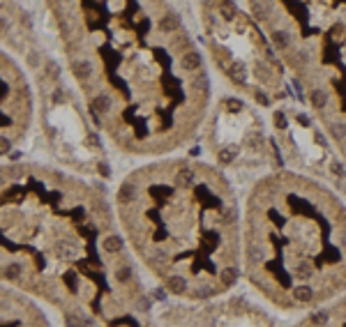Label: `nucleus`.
Returning <instances> with one entry per match:
<instances>
[{"label": "nucleus", "mask_w": 346, "mask_h": 327, "mask_svg": "<svg viewBox=\"0 0 346 327\" xmlns=\"http://www.w3.org/2000/svg\"><path fill=\"white\" fill-rule=\"evenodd\" d=\"M180 67L185 69V72H196L203 67V55L199 51H187L182 58H180Z\"/></svg>", "instance_id": "obj_1"}, {"label": "nucleus", "mask_w": 346, "mask_h": 327, "mask_svg": "<svg viewBox=\"0 0 346 327\" xmlns=\"http://www.w3.org/2000/svg\"><path fill=\"white\" fill-rule=\"evenodd\" d=\"M157 28H160V33H164V35L175 33V30L180 28V16L178 14H173V12L164 14V16L157 21Z\"/></svg>", "instance_id": "obj_2"}, {"label": "nucleus", "mask_w": 346, "mask_h": 327, "mask_svg": "<svg viewBox=\"0 0 346 327\" xmlns=\"http://www.w3.org/2000/svg\"><path fill=\"white\" fill-rule=\"evenodd\" d=\"M136 196H139V191H136V187H134L132 182H122V185L118 187V203L120 205H129V203H134Z\"/></svg>", "instance_id": "obj_3"}, {"label": "nucleus", "mask_w": 346, "mask_h": 327, "mask_svg": "<svg viewBox=\"0 0 346 327\" xmlns=\"http://www.w3.org/2000/svg\"><path fill=\"white\" fill-rule=\"evenodd\" d=\"M93 62L90 60H74L72 62V74L76 76L79 81H88L90 76H93Z\"/></svg>", "instance_id": "obj_4"}, {"label": "nucleus", "mask_w": 346, "mask_h": 327, "mask_svg": "<svg viewBox=\"0 0 346 327\" xmlns=\"http://www.w3.org/2000/svg\"><path fill=\"white\" fill-rule=\"evenodd\" d=\"M227 74H229V79H231L233 83H238V86H242V83L247 81V69H245L242 62H231L229 69H227Z\"/></svg>", "instance_id": "obj_5"}, {"label": "nucleus", "mask_w": 346, "mask_h": 327, "mask_svg": "<svg viewBox=\"0 0 346 327\" xmlns=\"http://www.w3.org/2000/svg\"><path fill=\"white\" fill-rule=\"evenodd\" d=\"M90 106H93V113H102V115H104V113H109V111H111V106H114V99H111L107 93L97 94Z\"/></svg>", "instance_id": "obj_6"}, {"label": "nucleus", "mask_w": 346, "mask_h": 327, "mask_svg": "<svg viewBox=\"0 0 346 327\" xmlns=\"http://www.w3.org/2000/svg\"><path fill=\"white\" fill-rule=\"evenodd\" d=\"M167 288L171 290V293H175V295H182L187 290L185 277H180V274H171V277L167 279Z\"/></svg>", "instance_id": "obj_7"}, {"label": "nucleus", "mask_w": 346, "mask_h": 327, "mask_svg": "<svg viewBox=\"0 0 346 327\" xmlns=\"http://www.w3.org/2000/svg\"><path fill=\"white\" fill-rule=\"evenodd\" d=\"M173 182H175V187L180 189H187L194 185V173L189 171V168H180L178 173H175V178H173Z\"/></svg>", "instance_id": "obj_8"}, {"label": "nucleus", "mask_w": 346, "mask_h": 327, "mask_svg": "<svg viewBox=\"0 0 346 327\" xmlns=\"http://www.w3.org/2000/svg\"><path fill=\"white\" fill-rule=\"evenodd\" d=\"M102 247H104L107 254H118L120 249H122V237L120 235H107L104 242H102Z\"/></svg>", "instance_id": "obj_9"}, {"label": "nucleus", "mask_w": 346, "mask_h": 327, "mask_svg": "<svg viewBox=\"0 0 346 327\" xmlns=\"http://www.w3.org/2000/svg\"><path fill=\"white\" fill-rule=\"evenodd\" d=\"M273 42H275V47H277V48L287 51V48L291 47V35H288L287 30H275V33H273Z\"/></svg>", "instance_id": "obj_10"}, {"label": "nucleus", "mask_w": 346, "mask_h": 327, "mask_svg": "<svg viewBox=\"0 0 346 327\" xmlns=\"http://www.w3.org/2000/svg\"><path fill=\"white\" fill-rule=\"evenodd\" d=\"M309 101H312L314 108H323L328 104V94L323 93V90H319V88H316V90H312V93H309Z\"/></svg>", "instance_id": "obj_11"}, {"label": "nucleus", "mask_w": 346, "mask_h": 327, "mask_svg": "<svg viewBox=\"0 0 346 327\" xmlns=\"http://www.w3.org/2000/svg\"><path fill=\"white\" fill-rule=\"evenodd\" d=\"M220 281H222V286L231 288L233 283L238 281V272H235L233 267H227V270H222V272H220Z\"/></svg>", "instance_id": "obj_12"}, {"label": "nucleus", "mask_w": 346, "mask_h": 327, "mask_svg": "<svg viewBox=\"0 0 346 327\" xmlns=\"http://www.w3.org/2000/svg\"><path fill=\"white\" fill-rule=\"evenodd\" d=\"M293 297H295L298 302H312L314 300L312 286H298L295 290H293Z\"/></svg>", "instance_id": "obj_13"}, {"label": "nucleus", "mask_w": 346, "mask_h": 327, "mask_svg": "<svg viewBox=\"0 0 346 327\" xmlns=\"http://www.w3.org/2000/svg\"><path fill=\"white\" fill-rule=\"evenodd\" d=\"M328 321H330V314H328V311H323V309H321V311H314V314L309 316V323H312V325H316V327H323Z\"/></svg>", "instance_id": "obj_14"}, {"label": "nucleus", "mask_w": 346, "mask_h": 327, "mask_svg": "<svg viewBox=\"0 0 346 327\" xmlns=\"http://www.w3.org/2000/svg\"><path fill=\"white\" fill-rule=\"evenodd\" d=\"M194 88H196L199 93H203V94L208 93V74L206 72H199L196 76H194Z\"/></svg>", "instance_id": "obj_15"}, {"label": "nucleus", "mask_w": 346, "mask_h": 327, "mask_svg": "<svg viewBox=\"0 0 346 327\" xmlns=\"http://www.w3.org/2000/svg\"><path fill=\"white\" fill-rule=\"evenodd\" d=\"M21 270L23 267L19 265V263H9V265L5 267V279H9V281H16L21 277Z\"/></svg>", "instance_id": "obj_16"}, {"label": "nucleus", "mask_w": 346, "mask_h": 327, "mask_svg": "<svg viewBox=\"0 0 346 327\" xmlns=\"http://www.w3.org/2000/svg\"><path fill=\"white\" fill-rule=\"evenodd\" d=\"M233 159H235V150H231V147H222L217 152V161L220 164H231Z\"/></svg>", "instance_id": "obj_17"}, {"label": "nucleus", "mask_w": 346, "mask_h": 327, "mask_svg": "<svg viewBox=\"0 0 346 327\" xmlns=\"http://www.w3.org/2000/svg\"><path fill=\"white\" fill-rule=\"evenodd\" d=\"M249 9L254 12V16H256V19H266L268 9H270V7L263 5V2H252V5H249Z\"/></svg>", "instance_id": "obj_18"}, {"label": "nucleus", "mask_w": 346, "mask_h": 327, "mask_svg": "<svg viewBox=\"0 0 346 327\" xmlns=\"http://www.w3.org/2000/svg\"><path fill=\"white\" fill-rule=\"evenodd\" d=\"M330 132H333V136L337 140H344L346 139V122H335V125H330Z\"/></svg>", "instance_id": "obj_19"}, {"label": "nucleus", "mask_w": 346, "mask_h": 327, "mask_svg": "<svg viewBox=\"0 0 346 327\" xmlns=\"http://www.w3.org/2000/svg\"><path fill=\"white\" fill-rule=\"evenodd\" d=\"M26 62H28V67H33V69H40V65H42L40 53H37V51H28V53H26Z\"/></svg>", "instance_id": "obj_20"}, {"label": "nucleus", "mask_w": 346, "mask_h": 327, "mask_svg": "<svg viewBox=\"0 0 346 327\" xmlns=\"http://www.w3.org/2000/svg\"><path fill=\"white\" fill-rule=\"evenodd\" d=\"M65 325L67 327H83V323H81V318L76 314H72V311H65Z\"/></svg>", "instance_id": "obj_21"}, {"label": "nucleus", "mask_w": 346, "mask_h": 327, "mask_svg": "<svg viewBox=\"0 0 346 327\" xmlns=\"http://www.w3.org/2000/svg\"><path fill=\"white\" fill-rule=\"evenodd\" d=\"M273 120H275V127H277V129H287L288 120H287V115H284V111H275Z\"/></svg>", "instance_id": "obj_22"}, {"label": "nucleus", "mask_w": 346, "mask_h": 327, "mask_svg": "<svg viewBox=\"0 0 346 327\" xmlns=\"http://www.w3.org/2000/svg\"><path fill=\"white\" fill-rule=\"evenodd\" d=\"M115 279H118L120 283H127V281L132 279V270H129V267H118V272H115Z\"/></svg>", "instance_id": "obj_23"}, {"label": "nucleus", "mask_w": 346, "mask_h": 327, "mask_svg": "<svg viewBox=\"0 0 346 327\" xmlns=\"http://www.w3.org/2000/svg\"><path fill=\"white\" fill-rule=\"evenodd\" d=\"M47 76L51 81H58L60 79V67L56 62H47Z\"/></svg>", "instance_id": "obj_24"}, {"label": "nucleus", "mask_w": 346, "mask_h": 327, "mask_svg": "<svg viewBox=\"0 0 346 327\" xmlns=\"http://www.w3.org/2000/svg\"><path fill=\"white\" fill-rule=\"evenodd\" d=\"M254 97H256V101H259L261 106H270V97H268L263 90H259V88H256V90H254Z\"/></svg>", "instance_id": "obj_25"}, {"label": "nucleus", "mask_w": 346, "mask_h": 327, "mask_svg": "<svg viewBox=\"0 0 346 327\" xmlns=\"http://www.w3.org/2000/svg\"><path fill=\"white\" fill-rule=\"evenodd\" d=\"M97 173H100L102 178H111V166H109L107 161H100V164H97Z\"/></svg>", "instance_id": "obj_26"}, {"label": "nucleus", "mask_w": 346, "mask_h": 327, "mask_svg": "<svg viewBox=\"0 0 346 327\" xmlns=\"http://www.w3.org/2000/svg\"><path fill=\"white\" fill-rule=\"evenodd\" d=\"M330 171H333L335 175H340V178H344V175H346V168L342 166L340 161H330Z\"/></svg>", "instance_id": "obj_27"}, {"label": "nucleus", "mask_w": 346, "mask_h": 327, "mask_svg": "<svg viewBox=\"0 0 346 327\" xmlns=\"http://www.w3.org/2000/svg\"><path fill=\"white\" fill-rule=\"evenodd\" d=\"M62 99H65V94H62V90H60V88H58V90H56V93H54V104H60V101H62Z\"/></svg>", "instance_id": "obj_28"}, {"label": "nucleus", "mask_w": 346, "mask_h": 327, "mask_svg": "<svg viewBox=\"0 0 346 327\" xmlns=\"http://www.w3.org/2000/svg\"><path fill=\"white\" fill-rule=\"evenodd\" d=\"M153 297H155V300H167V293H164V290H160V288H157V290H155V293H153Z\"/></svg>", "instance_id": "obj_29"}, {"label": "nucleus", "mask_w": 346, "mask_h": 327, "mask_svg": "<svg viewBox=\"0 0 346 327\" xmlns=\"http://www.w3.org/2000/svg\"><path fill=\"white\" fill-rule=\"evenodd\" d=\"M298 122H302L305 127H309V118H307V115H298Z\"/></svg>", "instance_id": "obj_30"}, {"label": "nucleus", "mask_w": 346, "mask_h": 327, "mask_svg": "<svg viewBox=\"0 0 346 327\" xmlns=\"http://www.w3.org/2000/svg\"><path fill=\"white\" fill-rule=\"evenodd\" d=\"M7 147H9V140L2 139V152H7Z\"/></svg>", "instance_id": "obj_31"}]
</instances>
